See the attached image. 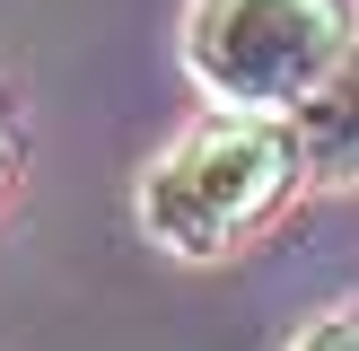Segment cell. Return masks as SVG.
<instances>
[{
  "label": "cell",
  "mask_w": 359,
  "mask_h": 351,
  "mask_svg": "<svg viewBox=\"0 0 359 351\" xmlns=\"http://www.w3.org/2000/svg\"><path fill=\"white\" fill-rule=\"evenodd\" d=\"M351 0H193L184 70L210 105L237 114H298L333 62L351 53Z\"/></svg>",
  "instance_id": "cell-2"
},
{
  "label": "cell",
  "mask_w": 359,
  "mask_h": 351,
  "mask_svg": "<svg viewBox=\"0 0 359 351\" xmlns=\"http://www.w3.org/2000/svg\"><path fill=\"white\" fill-rule=\"evenodd\" d=\"M307 176L290 114H237L219 105L210 123H193L167 158H149L140 176V228H149L167 255H228L245 246Z\"/></svg>",
  "instance_id": "cell-1"
},
{
  "label": "cell",
  "mask_w": 359,
  "mask_h": 351,
  "mask_svg": "<svg viewBox=\"0 0 359 351\" xmlns=\"http://www.w3.org/2000/svg\"><path fill=\"white\" fill-rule=\"evenodd\" d=\"M290 132L307 150V176H325V185H351L359 176V35H351L342 62H333V79L290 114Z\"/></svg>",
  "instance_id": "cell-3"
},
{
  "label": "cell",
  "mask_w": 359,
  "mask_h": 351,
  "mask_svg": "<svg viewBox=\"0 0 359 351\" xmlns=\"http://www.w3.org/2000/svg\"><path fill=\"white\" fill-rule=\"evenodd\" d=\"M298 351H359V307H333L325 325L298 333Z\"/></svg>",
  "instance_id": "cell-4"
}]
</instances>
